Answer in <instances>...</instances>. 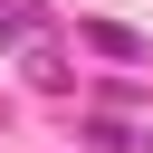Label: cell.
Listing matches in <instances>:
<instances>
[{"label": "cell", "instance_id": "1", "mask_svg": "<svg viewBox=\"0 0 153 153\" xmlns=\"http://www.w3.org/2000/svg\"><path fill=\"white\" fill-rule=\"evenodd\" d=\"M19 67H29V86H38V96H67V86H76V76H67V57H57V48H38V38L19 48Z\"/></svg>", "mask_w": 153, "mask_h": 153}, {"label": "cell", "instance_id": "2", "mask_svg": "<svg viewBox=\"0 0 153 153\" xmlns=\"http://www.w3.org/2000/svg\"><path fill=\"white\" fill-rule=\"evenodd\" d=\"M29 38H48V10L38 0H0V48H29Z\"/></svg>", "mask_w": 153, "mask_h": 153}, {"label": "cell", "instance_id": "3", "mask_svg": "<svg viewBox=\"0 0 153 153\" xmlns=\"http://www.w3.org/2000/svg\"><path fill=\"white\" fill-rule=\"evenodd\" d=\"M86 48H105V57H124V67L143 57V38H134V29H86Z\"/></svg>", "mask_w": 153, "mask_h": 153}]
</instances>
